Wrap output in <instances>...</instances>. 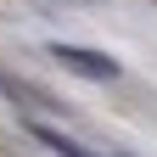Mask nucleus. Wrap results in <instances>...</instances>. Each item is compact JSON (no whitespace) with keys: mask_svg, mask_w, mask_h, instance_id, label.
Masks as SVG:
<instances>
[{"mask_svg":"<svg viewBox=\"0 0 157 157\" xmlns=\"http://www.w3.org/2000/svg\"><path fill=\"white\" fill-rule=\"evenodd\" d=\"M51 56H56V62H62L67 73L90 78V84H112V78L124 73V67H118L107 51H90V45H67V39H56V45H51Z\"/></svg>","mask_w":157,"mask_h":157,"instance_id":"nucleus-1","label":"nucleus"},{"mask_svg":"<svg viewBox=\"0 0 157 157\" xmlns=\"http://www.w3.org/2000/svg\"><path fill=\"white\" fill-rule=\"evenodd\" d=\"M0 95L6 101H17V107H34V112H45V118H67V107L56 101V95H45V90H34V84H23V78H11V73H0Z\"/></svg>","mask_w":157,"mask_h":157,"instance_id":"nucleus-2","label":"nucleus"},{"mask_svg":"<svg viewBox=\"0 0 157 157\" xmlns=\"http://www.w3.org/2000/svg\"><path fill=\"white\" fill-rule=\"evenodd\" d=\"M28 135H34V140H39V146H51L56 157H90V151H84V146H78V140H67V135H56L51 124H39V118H28Z\"/></svg>","mask_w":157,"mask_h":157,"instance_id":"nucleus-3","label":"nucleus"},{"mask_svg":"<svg viewBox=\"0 0 157 157\" xmlns=\"http://www.w3.org/2000/svg\"><path fill=\"white\" fill-rule=\"evenodd\" d=\"M118 157H135V151H118Z\"/></svg>","mask_w":157,"mask_h":157,"instance_id":"nucleus-4","label":"nucleus"}]
</instances>
